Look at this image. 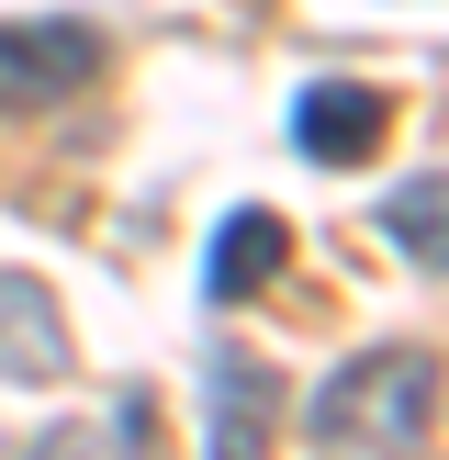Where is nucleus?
Wrapping results in <instances>:
<instances>
[{
  "label": "nucleus",
  "mask_w": 449,
  "mask_h": 460,
  "mask_svg": "<svg viewBox=\"0 0 449 460\" xmlns=\"http://www.w3.org/2000/svg\"><path fill=\"white\" fill-rule=\"evenodd\" d=\"M67 371V314L34 270H0V382H57Z\"/></svg>",
  "instance_id": "4"
},
{
  "label": "nucleus",
  "mask_w": 449,
  "mask_h": 460,
  "mask_svg": "<svg viewBox=\"0 0 449 460\" xmlns=\"http://www.w3.org/2000/svg\"><path fill=\"white\" fill-rule=\"evenodd\" d=\"M269 427H281V382H269V359L214 349V460H269Z\"/></svg>",
  "instance_id": "5"
},
{
  "label": "nucleus",
  "mask_w": 449,
  "mask_h": 460,
  "mask_svg": "<svg viewBox=\"0 0 449 460\" xmlns=\"http://www.w3.org/2000/svg\"><path fill=\"white\" fill-rule=\"evenodd\" d=\"M101 67L90 22H0V112H45Z\"/></svg>",
  "instance_id": "2"
},
{
  "label": "nucleus",
  "mask_w": 449,
  "mask_h": 460,
  "mask_svg": "<svg viewBox=\"0 0 449 460\" xmlns=\"http://www.w3.org/2000/svg\"><path fill=\"white\" fill-rule=\"evenodd\" d=\"M112 438H124L135 460H146V449H157V416H146V394H124V404H112Z\"/></svg>",
  "instance_id": "8"
},
{
  "label": "nucleus",
  "mask_w": 449,
  "mask_h": 460,
  "mask_svg": "<svg viewBox=\"0 0 449 460\" xmlns=\"http://www.w3.org/2000/svg\"><path fill=\"white\" fill-rule=\"evenodd\" d=\"M382 135H393V102H382L371 79H314L304 102H292V146H304L314 169H359Z\"/></svg>",
  "instance_id": "3"
},
{
  "label": "nucleus",
  "mask_w": 449,
  "mask_h": 460,
  "mask_svg": "<svg viewBox=\"0 0 449 460\" xmlns=\"http://www.w3.org/2000/svg\"><path fill=\"white\" fill-rule=\"evenodd\" d=\"M314 438L359 460H416L438 438V359L427 349H359L348 371L314 382Z\"/></svg>",
  "instance_id": "1"
},
{
  "label": "nucleus",
  "mask_w": 449,
  "mask_h": 460,
  "mask_svg": "<svg viewBox=\"0 0 449 460\" xmlns=\"http://www.w3.org/2000/svg\"><path fill=\"white\" fill-rule=\"evenodd\" d=\"M281 259H292V225L247 202V214L214 236V304H247V292H269V281H281Z\"/></svg>",
  "instance_id": "6"
},
{
  "label": "nucleus",
  "mask_w": 449,
  "mask_h": 460,
  "mask_svg": "<svg viewBox=\"0 0 449 460\" xmlns=\"http://www.w3.org/2000/svg\"><path fill=\"white\" fill-rule=\"evenodd\" d=\"M438 214H449V180H438V169H416V180L393 191V214H382V225H393V247H404L416 270H438Z\"/></svg>",
  "instance_id": "7"
}]
</instances>
